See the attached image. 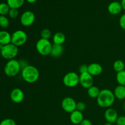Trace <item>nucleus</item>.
<instances>
[{
  "label": "nucleus",
  "mask_w": 125,
  "mask_h": 125,
  "mask_svg": "<svg viewBox=\"0 0 125 125\" xmlns=\"http://www.w3.org/2000/svg\"><path fill=\"white\" fill-rule=\"evenodd\" d=\"M79 125H93L90 120L88 119H84Z\"/></svg>",
  "instance_id": "72a5a7b5"
},
{
  "label": "nucleus",
  "mask_w": 125,
  "mask_h": 125,
  "mask_svg": "<svg viewBox=\"0 0 125 125\" xmlns=\"http://www.w3.org/2000/svg\"><path fill=\"white\" fill-rule=\"evenodd\" d=\"M0 125H17L14 120L12 118H6L0 122Z\"/></svg>",
  "instance_id": "bb28decb"
},
{
  "label": "nucleus",
  "mask_w": 125,
  "mask_h": 125,
  "mask_svg": "<svg viewBox=\"0 0 125 125\" xmlns=\"http://www.w3.org/2000/svg\"><path fill=\"white\" fill-rule=\"evenodd\" d=\"M115 123L117 125H125V116L122 115L118 117Z\"/></svg>",
  "instance_id": "7c9ffc66"
},
{
  "label": "nucleus",
  "mask_w": 125,
  "mask_h": 125,
  "mask_svg": "<svg viewBox=\"0 0 125 125\" xmlns=\"http://www.w3.org/2000/svg\"><path fill=\"white\" fill-rule=\"evenodd\" d=\"M86 104L85 103L79 101V102L76 103V110L83 112V111H85V109H86Z\"/></svg>",
  "instance_id": "c85d7f7f"
},
{
  "label": "nucleus",
  "mask_w": 125,
  "mask_h": 125,
  "mask_svg": "<svg viewBox=\"0 0 125 125\" xmlns=\"http://www.w3.org/2000/svg\"><path fill=\"white\" fill-rule=\"evenodd\" d=\"M21 78L26 83L29 84L35 83L39 80L40 73L37 68L34 66L29 65L21 71Z\"/></svg>",
  "instance_id": "f03ea898"
},
{
  "label": "nucleus",
  "mask_w": 125,
  "mask_h": 125,
  "mask_svg": "<svg viewBox=\"0 0 125 125\" xmlns=\"http://www.w3.org/2000/svg\"><path fill=\"white\" fill-rule=\"evenodd\" d=\"M63 52V47L62 45L52 44V49L51 51V55L53 57H59L62 56Z\"/></svg>",
  "instance_id": "a211bd4d"
},
{
  "label": "nucleus",
  "mask_w": 125,
  "mask_h": 125,
  "mask_svg": "<svg viewBox=\"0 0 125 125\" xmlns=\"http://www.w3.org/2000/svg\"><path fill=\"white\" fill-rule=\"evenodd\" d=\"M0 56H1V50H0Z\"/></svg>",
  "instance_id": "58836bf2"
},
{
  "label": "nucleus",
  "mask_w": 125,
  "mask_h": 125,
  "mask_svg": "<svg viewBox=\"0 0 125 125\" xmlns=\"http://www.w3.org/2000/svg\"><path fill=\"white\" fill-rule=\"evenodd\" d=\"M113 68L114 70L117 73L125 70V64L124 62L123 61H122V60H117V61H115L114 62Z\"/></svg>",
  "instance_id": "4be33fe9"
},
{
  "label": "nucleus",
  "mask_w": 125,
  "mask_h": 125,
  "mask_svg": "<svg viewBox=\"0 0 125 125\" xmlns=\"http://www.w3.org/2000/svg\"><path fill=\"white\" fill-rule=\"evenodd\" d=\"M19 63L20 65L21 66V70L23 68H24V67H27L28 65H29V63H28V62L26 59H20L19 60Z\"/></svg>",
  "instance_id": "473e14b6"
},
{
  "label": "nucleus",
  "mask_w": 125,
  "mask_h": 125,
  "mask_svg": "<svg viewBox=\"0 0 125 125\" xmlns=\"http://www.w3.org/2000/svg\"><path fill=\"white\" fill-rule=\"evenodd\" d=\"M10 9V8L7 3H0V15L6 16L9 13Z\"/></svg>",
  "instance_id": "b1692460"
},
{
  "label": "nucleus",
  "mask_w": 125,
  "mask_h": 125,
  "mask_svg": "<svg viewBox=\"0 0 125 125\" xmlns=\"http://www.w3.org/2000/svg\"><path fill=\"white\" fill-rule=\"evenodd\" d=\"M123 109H124V111H125V101L124 104H123Z\"/></svg>",
  "instance_id": "4c0bfd02"
},
{
  "label": "nucleus",
  "mask_w": 125,
  "mask_h": 125,
  "mask_svg": "<svg viewBox=\"0 0 125 125\" xmlns=\"http://www.w3.org/2000/svg\"><path fill=\"white\" fill-rule=\"evenodd\" d=\"M12 34L4 30L0 31V44L4 46L11 43Z\"/></svg>",
  "instance_id": "dca6fc26"
},
{
  "label": "nucleus",
  "mask_w": 125,
  "mask_h": 125,
  "mask_svg": "<svg viewBox=\"0 0 125 125\" xmlns=\"http://www.w3.org/2000/svg\"><path fill=\"white\" fill-rule=\"evenodd\" d=\"M65 35L61 32H57L55 33L52 37V41H53L54 44H56V45H62L65 43Z\"/></svg>",
  "instance_id": "6ab92c4d"
},
{
  "label": "nucleus",
  "mask_w": 125,
  "mask_h": 125,
  "mask_svg": "<svg viewBox=\"0 0 125 125\" xmlns=\"http://www.w3.org/2000/svg\"><path fill=\"white\" fill-rule=\"evenodd\" d=\"M40 36H41L42 39L49 40L50 39V37H51V31L49 29H47V28H45V29H43L41 31Z\"/></svg>",
  "instance_id": "a878e982"
},
{
  "label": "nucleus",
  "mask_w": 125,
  "mask_h": 125,
  "mask_svg": "<svg viewBox=\"0 0 125 125\" xmlns=\"http://www.w3.org/2000/svg\"><path fill=\"white\" fill-rule=\"evenodd\" d=\"M76 103H77L73 98L67 96L62 100L61 106L65 112L71 114L76 109Z\"/></svg>",
  "instance_id": "6e6552de"
},
{
  "label": "nucleus",
  "mask_w": 125,
  "mask_h": 125,
  "mask_svg": "<svg viewBox=\"0 0 125 125\" xmlns=\"http://www.w3.org/2000/svg\"><path fill=\"white\" fill-rule=\"evenodd\" d=\"M108 12L113 15H116L121 13L123 10L121 2L117 1H113L109 4L107 7Z\"/></svg>",
  "instance_id": "2eb2a0df"
},
{
  "label": "nucleus",
  "mask_w": 125,
  "mask_h": 125,
  "mask_svg": "<svg viewBox=\"0 0 125 125\" xmlns=\"http://www.w3.org/2000/svg\"><path fill=\"white\" fill-rule=\"evenodd\" d=\"M103 67L98 63H92L88 65V73L92 76H99L103 73Z\"/></svg>",
  "instance_id": "ddd939ff"
},
{
  "label": "nucleus",
  "mask_w": 125,
  "mask_h": 125,
  "mask_svg": "<svg viewBox=\"0 0 125 125\" xmlns=\"http://www.w3.org/2000/svg\"><path fill=\"white\" fill-rule=\"evenodd\" d=\"M21 71V68L20 65L19 61L15 59L8 61L4 68L5 74L11 78L18 75Z\"/></svg>",
  "instance_id": "7ed1b4c3"
},
{
  "label": "nucleus",
  "mask_w": 125,
  "mask_h": 125,
  "mask_svg": "<svg viewBox=\"0 0 125 125\" xmlns=\"http://www.w3.org/2000/svg\"><path fill=\"white\" fill-rule=\"evenodd\" d=\"M18 9H10L9 12V16L10 18H12V19H15V18H17L18 16Z\"/></svg>",
  "instance_id": "cd10ccee"
},
{
  "label": "nucleus",
  "mask_w": 125,
  "mask_h": 125,
  "mask_svg": "<svg viewBox=\"0 0 125 125\" xmlns=\"http://www.w3.org/2000/svg\"><path fill=\"white\" fill-rule=\"evenodd\" d=\"M10 97L12 102L16 104L21 103L24 99V94L21 89L15 88L11 91Z\"/></svg>",
  "instance_id": "9b49d317"
},
{
  "label": "nucleus",
  "mask_w": 125,
  "mask_h": 125,
  "mask_svg": "<svg viewBox=\"0 0 125 125\" xmlns=\"http://www.w3.org/2000/svg\"><path fill=\"white\" fill-rule=\"evenodd\" d=\"M121 4H122V8L123 9L125 10V0H122V2H121Z\"/></svg>",
  "instance_id": "f704fd0d"
},
{
  "label": "nucleus",
  "mask_w": 125,
  "mask_h": 125,
  "mask_svg": "<svg viewBox=\"0 0 125 125\" xmlns=\"http://www.w3.org/2000/svg\"><path fill=\"white\" fill-rule=\"evenodd\" d=\"M114 94L115 98L119 100H123L125 99V86L118 85L115 88Z\"/></svg>",
  "instance_id": "f3484780"
},
{
  "label": "nucleus",
  "mask_w": 125,
  "mask_h": 125,
  "mask_svg": "<svg viewBox=\"0 0 125 125\" xmlns=\"http://www.w3.org/2000/svg\"><path fill=\"white\" fill-rule=\"evenodd\" d=\"M94 76L88 72L79 75V84L84 89H88L94 85Z\"/></svg>",
  "instance_id": "9d476101"
},
{
  "label": "nucleus",
  "mask_w": 125,
  "mask_h": 125,
  "mask_svg": "<svg viewBox=\"0 0 125 125\" xmlns=\"http://www.w3.org/2000/svg\"><path fill=\"white\" fill-rule=\"evenodd\" d=\"M104 125H113L111 123H109V122H106V123H104Z\"/></svg>",
  "instance_id": "e433bc0d"
},
{
  "label": "nucleus",
  "mask_w": 125,
  "mask_h": 125,
  "mask_svg": "<svg viewBox=\"0 0 125 125\" xmlns=\"http://www.w3.org/2000/svg\"><path fill=\"white\" fill-rule=\"evenodd\" d=\"M62 81L65 86L69 88L74 87L79 84V75L74 72H68L65 74Z\"/></svg>",
  "instance_id": "0eeeda50"
},
{
  "label": "nucleus",
  "mask_w": 125,
  "mask_h": 125,
  "mask_svg": "<svg viewBox=\"0 0 125 125\" xmlns=\"http://www.w3.org/2000/svg\"><path fill=\"white\" fill-rule=\"evenodd\" d=\"M24 0H7V4L10 9L20 8L24 4Z\"/></svg>",
  "instance_id": "412c9836"
},
{
  "label": "nucleus",
  "mask_w": 125,
  "mask_h": 125,
  "mask_svg": "<svg viewBox=\"0 0 125 125\" xmlns=\"http://www.w3.org/2000/svg\"><path fill=\"white\" fill-rule=\"evenodd\" d=\"M119 25L122 29L125 30V13L122 15L120 18Z\"/></svg>",
  "instance_id": "c756f323"
},
{
  "label": "nucleus",
  "mask_w": 125,
  "mask_h": 125,
  "mask_svg": "<svg viewBox=\"0 0 125 125\" xmlns=\"http://www.w3.org/2000/svg\"><path fill=\"white\" fill-rule=\"evenodd\" d=\"M84 115L82 112L75 110L70 115V120L72 124L79 125L84 120Z\"/></svg>",
  "instance_id": "4468645a"
},
{
  "label": "nucleus",
  "mask_w": 125,
  "mask_h": 125,
  "mask_svg": "<svg viewBox=\"0 0 125 125\" xmlns=\"http://www.w3.org/2000/svg\"><path fill=\"white\" fill-rule=\"evenodd\" d=\"M104 116V118L106 122L112 123V124L116 123V121L118 117L117 111L111 107L106 109Z\"/></svg>",
  "instance_id": "f8f14e48"
},
{
  "label": "nucleus",
  "mask_w": 125,
  "mask_h": 125,
  "mask_svg": "<svg viewBox=\"0 0 125 125\" xmlns=\"http://www.w3.org/2000/svg\"><path fill=\"white\" fill-rule=\"evenodd\" d=\"M115 97L114 92L107 89H103L100 91L98 96L96 98V102L100 107L107 109L114 104Z\"/></svg>",
  "instance_id": "f257e3e1"
},
{
  "label": "nucleus",
  "mask_w": 125,
  "mask_h": 125,
  "mask_svg": "<svg viewBox=\"0 0 125 125\" xmlns=\"http://www.w3.org/2000/svg\"><path fill=\"white\" fill-rule=\"evenodd\" d=\"M79 72L80 74H83V73L88 72V65L85 64L81 65L79 68Z\"/></svg>",
  "instance_id": "2f4dec72"
},
{
  "label": "nucleus",
  "mask_w": 125,
  "mask_h": 125,
  "mask_svg": "<svg viewBox=\"0 0 125 125\" xmlns=\"http://www.w3.org/2000/svg\"><path fill=\"white\" fill-rule=\"evenodd\" d=\"M35 16L34 12L31 10H26L23 12L20 17V23L24 27H29L34 24Z\"/></svg>",
  "instance_id": "1a4fd4ad"
},
{
  "label": "nucleus",
  "mask_w": 125,
  "mask_h": 125,
  "mask_svg": "<svg viewBox=\"0 0 125 125\" xmlns=\"http://www.w3.org/2000/svg\"><path fill=\"white\" fill-rule=\"evenodd\" d=\"M37 1V0H26L27 2H29V3H30V4L35 3Z\"/></svg>",
  "instance_id": "c9c22d12"
},
{
  "label": "nucleus",
  "mask_w": 125,
  "mask_h": 125,
  "mask_svg": "<svg viewBox=\"0 0 125 125\" xmlns=\"http://www.w3.org/2000/svg\"><path fill=\"white\" fill-rule=\"evenodd\" d=\"M9 26V20L4 15H0V27L3 29L8 28Z\"/></svg>",
  "instance_id": "393cba45"
},
{
  "label": "nucleus",
  "mask_w": 125,
  "mask_h": 125,
  "mask_svg": "<svg viewBox=\"0 0 125 125\" xmlns=\"http://www.w3.org/2000/svg\"><path fill=\"white\" fill-rule=\"evenodd\" d=\"M28 40V35L23 30H17L12 34L11 43L17 46H21L24 45Z\"/></svg>",
  "instance_id": "423d86ee"
},
{
  "label": "nucleus",
  "mask_w": 125,
  "mask_h": 125,
  "mask_svg": "<svg viewBox=\"0 0 125 125\" xmlns=\"http://www.w3.org/2000/svg\"><path fill=\"white\" fill-rule=\"evenodd\" d=\"M52 44L49 40L40 39L36 43L35 48L39 54L43 56L50 55Z\"/></svg>",
  "instance_id": "39448f33"
},
{
  "label": "nucleus",
  "mask_w": 125,
  "mask_h": 125,
  "mask_svg": "<svg viewBox=\"0 0 125 125\" xmlns=\"http://www.w3.org/2000/svg\"><path fill=\"white\" fill-rule=\"evenodd\" d=\"M116 80L118 85L125 86V70L120 72L117 73Z\"/></svg>",
  "instance_id": "5701e85b"
},
{
  "label": "nucleus",
  "mask_w": 125,
  "mask_h": 125,
  "mask_svg": "<svg viewBox=\"0 0 125 125\" xmlns=\"http://www.w3.org/2000/svg\"><path fill=\"white\" fill-rule=\"evenodd\" d=\"M18 52L19 50L18 46L10 43L8 45L2 46V49L1 50V56L4 59L9 61V60L14 59L18 55Z\"/></svg>",
  "instance_id": "20e7f679"
},
{
  "label": "nucleus",
  "mask_w": 125,
  "mask_h": 125,
  "mask_svg": "<svg viewBox=\"0 0 125 125\" xmlns=\"http://www.w3.org/2000/svg\"><path fill=\"white\" fill-rule=\"evenodd\" d=\"M101 90L98 87L93 85L87 89V95L90 98L93 99H96L98 96Z\"/></svg>",
  "instance_id": "aec40b11"
}]
</instances>
